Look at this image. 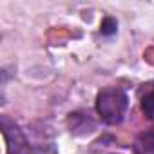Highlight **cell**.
<instances>
[{"mask_svg":"<svg viewBox=\"0 0 154 154\" xmlns=\"http://www.w3.org/2000/svg\"><path fill=\"white\" fill-rule=\"evenodd\" d=\"M127 105H129V98L118 87H105L96 96V111L102 122H105L107 125L122 123Z\"/></svg>","mask_w":154,"mask_h":154,"instance_id":"6da1fadb","label":"cell"},{"mask_svg":"<svg viewBox=\"0 0 154 154\" xmlns=\"http://www.w3.org/2000/svg\"><path fill=\"white\" fill-rule=\"evenodd\" d=\"M0 125H2V136L6 140V152L8 154H31V147L20 131V127L6 114L0 116Z\"/></svg>","mask_w":154,"mask_h":154,"instance_id":"7a4b0ae2","label":"cell"},{"mask_svg":"<svg viewBox=\"0 0 154 154\" xmlns=\"http://www.w3.org/2000/svg\"><path fill=\"white\" fill-rule=\"evenodd\" d=\"M67 125L71 129L72 134L76 136H85V134H91L96 127V123L93 122V118L85 112H71L69 118H67Z\"/></svg>","mask_w":154,"mask_h":154,"instance_id":"3957f363","label":"cell"},{"mask_svg":"<svg viewBox=\"0 0 154 154\" xmlns=\"http://www.w3.org/2000/svg\"><path fill=\"white\" fill-rule=\"evenodd\" d=\"M136 152H138V154H152V152H154V127L143 131V132L138 136Z\"/></svg>","mask_w":154,"mask_h":154,"instance_id":"277c9868","label":"cell"},{"mask_svg":"<svg viewBox=\"0 0 154 154\" xmlns=\"http://www.w3.org/2000/svg\"><path fill=\"white\" fill-rule=\"evenodd\" d=\"M141 111H143V114H145L149 120L154 122V91L147 93V94L141 98Z\"/></svg>","mask_w":154,"mask_h":154,"instance_id":"5b68a950","label":"cell"},{"mask_svg":"<svg viewBox=\"0 0 154 154\" xmlns=\"http://www.w3.org/2000/svg\"><path fill=\"white\" fill-rule=\"evenodd\" d=\"M116 29H118V22H116L112 17H105V18L102 20V24H100V33L105 35V36L114 35Z\"/></svg>","mask_w":154,"mask_h":154,"instance_id":"8992f818","label":"cell"},{"mask_svg":"<svg viewBox=\"0 0 154 154\" xmlns=\"http://www.w3.org/2000/svg\"><path fill=\"white\" fill-rule=\"evenodd\" d=\"M31 154H58V152H56L54 145H38L33 149Z\"/></svg>","mask_w":154,"mask_h":154,"instance_id":"52a82bcc","label":"cell"}]
</instances>
